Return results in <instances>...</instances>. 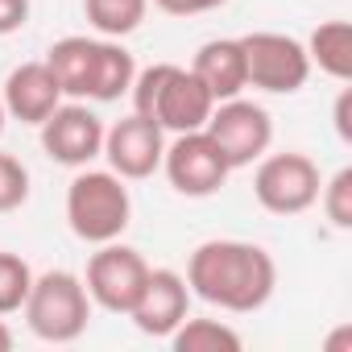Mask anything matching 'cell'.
<instances>
[{
    "label": "cell",
    "instance_id": "7402d4cb",
    "mask_svg": "<svg viewBox=\"0 0 352 352\" xmlns=\"http://www.w3.org/2000/svg\"><path fill=\"white\" fill-rule=\"evenodd\" d=\"M153 5H157L162 13H170V17H199V13L220 9L224 0H153Z\"/></svg>",
    "mask_w": 352,
    "mask_h": 352
},
{
    "label": "cell",
    "instance_id": "5bb4252c",
    "mask_svg": "<svg viewBox=\"0 0 352 352\" xmlns=\"http://www.w3.org/2000/svg\"><path fill=\"white\" fill-rule=\"evenodd\" d=\"M5 112L21 124H42L58 104H63V87L50 75L46 63H21L9 79H5Z\"/></svg>",
    "mask_w": 352,
    "mask_h": 352
},
{
    "label": "cell",
    "instance_id": "ba28073f",
    "mask_svg": "<svg viewBox=\"0 0 352 352\" xmlns=\"http://www.w3.org/2000/svg\"><path fill=\"white\" fill-rule=\"evenodd\" d=\"M241 50H245L249 87H261L270 96H294L311 75V58L298 38L261 30V34H245Z\"/></svg>",
    "mask_w": 352,
    "mask_h": 352
},
{
    "label": "cell",
    "instance_id": "8fae6325",
    "mask_svg": "<svg viewBox=\"0 0 352 352\" xmlns=\"http://www.w3.org/2000/svg\"><path fill=\"white\" fill-rule=\"evenodd\" d=\"M42 149L58 166H87L104 149V120L87 104H58L42 124Z\"/></svg>",
    "mask_w": 352,
    "mask_h": 352
},
{
    "label": "cell",
    "instance_id": "e0dca14e",
    "mask_svg": "<svg viewBox=\"0 0 352 352\" xmlns=\"http://www.w3.org/2000/svg\"><path fill=\"white\" fill-rule=\"evenodd\" d=\"M166 340H170L174 352H241V344H245L228 323H220V319H191V315Z\"/></svg>",
    "mask_w": 352,
    "mask_h": 352
},
{
    "label": "cell",
    "instance_id": "9c48e42d",
    "mask_svg": "<svg viewBox=\"0 0 352 352\" xmlns=\"http://www.w3.org/2000/svg\"><path fill=\"white\" fill-rule=\"evenodd\" d=\"M204 129H208V137L220 145V153H224V162H228L232 170L253 166L257 157H265V149H270V141H274V120H270V112H265L261 104H253V100H241V96L220 100V104L212 108V116H208Z\"/></svg>",
    "mask_w": 352,
    "mask_h": 352
},
{
    "label": "cell",
    "instance_id": "7a4b0ae2",
    "mask_svg": "<svg viewBox=\"0 0 352 352\" xmlns=\"http://www.w3.org/2000/svg\"><path fill=\"white\" fill-rule=\"evenodd\" d=\"M46 67L71 100H120L133 87L137 63L116 38H63L46 50Z\"/></svg>",
    "mask_w": 352,
    "mask_h": 352
},
{
    "label": "cell",
    "instance_id": "2e32d148",
    "mask_svg": "<svg viewBox=\"0 0 352 352\" xmlns=\"http://www.w3.org/2000/svg\"><path fill=\"white\" fill-rule=\"evenodd\" d=\"M307 58L323 75L348 83L352 79V25L348 21H323L307 42Z\"/></svg>",
    "mask_w": 352,
    "mask_h": 352
},
{
    "label": "cell",
    "instance_id": "d4e9b609",
    "mask_svg": "<svg viewBox=\"0 0 352 352\" xmlns=\"http://www.w3.org/2000/svg\"><path fill=\"white\" fill-rule=\"evenodd\" d=\"M344 344H352V327H340V331H336V336L327 340V352H340Z\"/></svg>",
    "mask_w": 352,
    "mask_h": 352
},
{
    "label": "cell",
    "instance_id": "5b68a950",
    "mask_svg": "<svg viewBox=\"0 0 352 352\" xmlns=\"http://www.w3.org/2000/svg\"><path fill=\"white\" fill-rule=\"evenodd\" d=\"M25 323L38 340L46 344H71L87 331L91 319V298L83 278L67 274V270H46L42 278H34L30 298H25Z\"/></svg>",
    "mask_w": 352,
    "mask_h": 352
},
{
    "label": "cell",
    "instance_id": "8992f818",
    "mask_svg": "<svg viewBox=\"0 0 352 352\" xmlns=\"http://www.w3.org/2000/svg\"><path fill=\"white\" fill-rule=\"evenodd\" d=\"M257 174H253V195L265 212L274 216H302L307 208L319 204V166L307 153H270L257 157Z\"/></svg>",
    "mask_w": 352,
    "mask_h": 352
},
{
    "label": "cell",
    "instance_id": "277c9868",
    "mask_svg": "<svg viewBox=\"0 0 352 352\" xmlns=\"http://www.w3.org/2000/svg\"><path fill=\"white\" fill-rule=\"evenodd\" d=\"M133 220V199L120 174L112 170H79L67 187V224L83 245L120 241Z\"/></svg>",
    "mask_w": 352,
    "mask_h": 352
},
{
    "label": "cell",
    "instance_id": "484cf974",
    "mask_svg": "<svg viewBox=\"0 0 352 352\" xmlns=\"http://www.w3.org/2000/svg\"><path fill=\"white\" fill-rule=\"evenodd\" d=\"M13 348V331L5 327V319H0V352H9Z\"/></svg>",
    "mask_w": 352,
    "mask_h": 352
},
{
    "label": "cell",
    "instance_id": "4316f807",
    "mask_svg": "<svg viewBox=\"0 0 352 352\" xmlns=\"http://www.w3.org/2000/svg\"><path fill=\"white\" fill-rule=\"evenodd\" d=\"M5 120H9V112H5V100H0V133H5Z\"/></svg>",
    "mask_w": 352,
    "mask_h": 352
},
{
    "label": "cell",
    "instance_id": "30bf717a",
    "mask_svg": "<svg viewBox=\"0 0 352 352\" xmlns=\"http://www.w3.org/2000/svg\"><path fill=\"white\" fill-rule=\"evenodd\" d=\"M145 278H149L145 257H141L137 249H129V245L108 241V245H100V249L91 253L83 286H87V298L100 302L104 311H112V315H129L133 302L141 298Z\"/></svg>",
    "mask_w": 352,
    "mask_h": 352
},
{
    "label": "cell",
    "instance_id": "ffe728a7",
    "mask_svg": "<svg viewBox=\"0 0 352 352\" xmlns=\"http://www.w3.org/2000/svg\"><path fill=\"white\" fill-rule=\"evenodd\" d=\"M319 195H323V212H327V220H331L340 232H348V228H352V170H348V166L336 170L331 179L319 187Z\"/></svg>",
    "mask_w": 352,
    "mask_h": 352
},
{
    "label": "cell",
    "instance_id": "6da1fadb",
    "mask_svg": "<svg viewBox=\"0 0 352 352\" xmlns=\"http://www.w3.org/2000/svg\"><path fill=\"white\" fill-rule=\"evenodd\" d=\"M274 286H278L274 257L249 241H204L187 261V290L232 315L261 311Z\"/></svg>",
    "mask_w": 352,
    "mask_h": 352
},
{
    "label": "cell",
    "instance_id": "d6986e66",
    "mask_svg": "<svg viewBox=\"0 0 352 352\" xmlns=\"http://www.w3.org/2000/svg\"><path fill=\"white\" fill-rule=\"evenodd\" d=\"M34 286V270L17 253H0V315H13L25 307Z\"/></svg>",
    "mask_w": 352,
    "mask_h": 352
},
{
    "label": "cell",
    "instance_id": "3957f363",
    "mask_svg": "<svg viewBox=\"0 0 352 352\" xmlns=\"http://www.w3.org/2000/svg\"><path fill=\"white\" fill-rule=\"evenodd\" d=\"M129 91H133V112L153 120L162 133H195L208 124L216 108L212 91L187 67H174V63H153L137 71Z\"/></svg>",
    "mask_w": 352,
    "mask_h": 352
},
{
    "label": "cell",
    "instance_id": "4fadbf2b",
    "mask_svg": "<svg viewBox=\"0 0 352 352\" xmlns=\"http://www.w3.org/2000/svg\"><path fill=\"white\" fill-rule=\"evenodd\" d=\"M187 307H191V290H187V278L174 274V270H149L145 286H141V298L133 302L129 319L137 323L141 336H170L187 319Z\"/></svg>",
    "mask_w": 352,
    "mask_h": 352
},
{
    "label": "cell",
    "instance_id": "7c38bea8",
    "mask_svg": "<svg viewBox=\"0 0 352 352\" xmlns=\"http://www.w3.org/2000/svg\"><path fill=\"white\" fill-rule=\"evenodd\" d=\"M108 157V170L120 174V179H149V174L162 166V153H166V141H162V129L145 116H124L116 120L112 129H104V149Z\"/></svg>",
    "mask_w": 352,
    "mask_h": 352
},
{
    "label": "cell",
    "instance_id": "ac0fdd59",
    "mask_svg": "<svg viewBox=\"0 0 352 352\" xmlns=\"http://www.w3.org/2000/svg\"><path fill=\"white\" fill-rule=\"evenodd\" d=\"M149 0H83V13L100 38H124L145 21Z\"/></svg>",
    "mask_w": 352,
    "mask_h": 352
},
{
    "label": "cell",
    "instance_id": "44dd1931",
    "mask_svg": "<svg viewBox=\"0 0 352 352\" xmlns=\"http://www.w3.org/2000/svg\"><path fill=\"white\" fill-rule=\"evenodd\" d=\"M25 199H30V170L13 153H0V216L17 212Z\"/></svg>",
    "mask_w": 352,
    "mask_h": 352
},
{
    "label": "cell",
    "instance_id": "9a60e30c",
    "mask_svg": "<svg viewBox=\"0 0 352 352\" xmlns=\"http://www.w3.org/2000/svg\"><path fill=\"white\" fill-rule=\"evenodd\" d=\"M191 75L212 91V100H232L249 87V71H245V50L241 38H212L195 50Z\"/></svg>",
    "mask_w": 352,
    "mask_h": 352
},
{
    "label": "cell",
    "instance_id": "603a6c76",
    "mask_svg": "<svg viewBox=\"0 0 352 352\" xmlns=\"http://www.w3.org/2000/svg\"><path fill=\"white\" fill-rule=\"evenodd\" d=\"M30 21V0H0V38L17 34Z\"/></svg>",
    "mask_w": 352,
    "mask_h": 352
},
{
    "label": "cell",
    "instance_id": "52a82bcc",
    "mask_svg": "<svg viewBox=\"0 0 352 352\" xmlns=\"http://www.w3.org/2000/svg\"><path fill=\"white\" fill-rule=\"evenodd\" d=\"M162 166H166V179L170 187L187 195V199H208L216 195L224 183L232 166L224 162L220 145L208 137V129H195V133H174V141L166 145L162 153Z\"/></svg>",
    "mask_w": 352,
    "mask_h": 352
},
{
    "label": "cell",
    "instance_id": "cb8c5ba5",
    "mask_svg": "<svg viewBox=\"0 0 352 352\" xmlns=\"http://www.w3.org/2000/svg\"><path fill=\"white\" fill-rule=\"evenodd\" d=\"M331 120H336V137L348 145V141H352V87H344V91H340Z\"/></svg>",
    "mask_w": 352,
    "mask_h": 352
}]
</instances>
